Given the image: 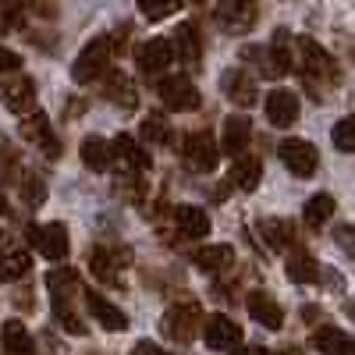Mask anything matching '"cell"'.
<instances>
[{"instance_id": "836d02e7", "label": "cell", "mask_w": 355, "mask_h": 355, "mask_svg": "<svg viewBox=\"0 0 355 355\" xmlns=\"http://www.w3.org/2000/svg\"><path fill=\"white\" fill-rule=\"evenodd\" d=\"M334 146L341 153H352V146H355V139H352V117H341V121L334 125Z\"/></svg>"}, {"instance_id": "30bf717a", "label": "cell", "mask_w": 355, "mask_h": 355, "mask_svg": "<svg viewBox=\"0 0 355 355\" xmlns=\"http://www.w3.org/2000/svg\"><path fill=\"white\" fill-rule=\"evenodd\" d=\"M0 96H4V103L15 110V114H28L36 107V85H33V78H11V82H4L0 85Z\"/></svg>"}, {"instance_id": "9a60e30c", "label": "cell", "mask_w": 355, "mask_h": 355, "mask_svg": "<svg viewBox=\"0 0 355 355\" xmlns=\"http://www.w3.org/2000/svg\"><path fill=\"white\" fill-rule=\"evenodd\" d=\"M128 263L125 252H114V249H93V256H89V270H93L100 281H110L117 284V274H121V266Z\"/></svg>"}, {"instance_id": "5bb4252c", "label": "cell", "mask_w": 355, "mask_h": 355, "mask_svg": "<svg viewBox=\"0 0 355 355\" xmlns=\"http://www.w3.org/2000/svg\"><path fill=\"white\" fill-rule=\"evenodd\" d=\"M214 15H217L224 33H245V28H252L256 8L252 4H217Z\"/></svg>"}, {"instance_id": "e575fe53", "label": "cell", "mask_w": 355, "mask_h": 355, "mask_svg": "<svg viewBox=\"0 0 355 355\" xmlns=\"http://www.w3.org/2000/svg\"><path fill=\"white\" fill-rule=\"evenodd\" d=\"M25 196H28V206H40V202L46 199V185L40 182L36 174H28V178H25Z\"/></svg>"}, {"instance_id": "8fae6325", "label": "cell", "mask_w": 355, "mask_h": 355, "mask_svg": "<svg viewBox=\"0 0 355 355\" xmlns=\"http://www.w3.org/2000/svg\"><path fill=\"white\" fill-rule=\"evenodd\" d=\"M245 309H249V316L256 320V323H263L266 331H277L281 323H284V313H281V306L270 299L266 291H252L249 299H245Z\"/></svg>"}, {"instance_id": "4316f807", "label": "cell", "mask_w": 355, "mask_h": 355, "mask_svg": "<svg viewBox=\"0 0 355 355\" xmlns=\"http://www.w3.org/2000/svg\"><path fill=\"white\" fill-rule=\"evenodd\" d=\"M171 53H178L185 64H199V33H196L192 25H189V28H185V25L178 28V36H174V43H171Z\"/></svg>"}, {"instance_id": "44dd1931", "label": "cell", "mask_w": 355, "mask_h": 355, "mask_svg": "<svg viewBox=\"0 0 355 355\" xmlns=\"http://www.w3.org/2000/svg\"><path fill=\"white\" fill-rule=\"evenodd\" d=\"M313 345L323 352V355H352V338L338 327H320L313 334Z\"/></svg>"}, {"instance_id": "2e32d148", "label": "cell", "mask_w": 355, "mask_h": 355, "mask_svg": "<svg viewBox=\"0 0 355 355\" xmlns=\"http://www.w3.org/2000/svg\"><path fill=\"white\" fill-rule=\"evenodd\" d=\"M110 157H117L125 167H132L135 174H142L146 167H150V153H146L142 146H139V139H132V135H117Z\"/></svg>"}, {"instance_id": "7c38bea8", "label": "cell", "mask_w": 355, "mask_h": 355, "mask_svg": "<svg viewBox=\"0 0 355 355\" xmlns=\"http://www.w3.org/2000/svg\"><path fill=\"white\" fill-rule=\"evenodd\" d=\"M85 306L93 309V316L103 323V331H125V327H128V316H125L121 309H117V306H110V302L103 299V295H100V291H93V288L85 291Z\"/></svg>"}, {"instance_id": "f35d334b", "label": "cell", "mask_w": 355, "mask_h": 355, "mask_svg": "<svg viewBox=\"0 0 355 355\" xmlns=\"http://www.w3.org/2000/svg\"><path fill=\"white\" fill-rule=\"evenodd\" d=\"M61 323H64V331H71V334H85V323H82L78 316H71V313H68Z\"/></svg>"}, {"instance_id": "4dcf8cb0", "label": "cell", "mask_w": 355, "mask_h": 355, "mask_svg": "<svg viewBox=\"0 0 355 355\" xmlns=\"http://www.w3.org/2000/svg\"><path fill=\"white\" fill-rule=\"evenodd\" d=\"M28 266H33V256H28V252L0 256V281H18L21 274H28Z\"/></svg>"}, {"instance_id": "b9f144b4", "label": "cell", "mask_w": 355, "mask_h": 355, "mask_svg": "<svg viewBox=\"0 0 355 355\" xmlns=\"http://www.w3.org/2000/svg\"><path fill=\"white\" fill-rule=\"evenodd\" d=\"M0 249H4V234H0Z\"/></svg>"}, {"instance_id": "484cf974", "label": "cell", "mask_w": 355, "mask_h": 355, "mask_svg": "<svg viewBox=\"0 0 355 355\" xmlns=\"http://www.w3.org/2000/svg\"><path fill=\"white\" fill-rule=\"evenodd\" d=\"M0 338H4V348H8L11 355H33V338H28L25 323L8 320V323H4V331H0Z\"/></svg>"}, {"instance_id": "8d00e7d4", "label": "cell", "mask_w": 355, "mask_h": 355, "mask_svg": "<svg viewBox=\"0 0 355 355\" xmlns=\"http://www.w3.org/2000/svg\"><path fill=\"white\" fill-rule=\"evenodd\" d=\"M15 68H21V53L0 46V71H15Z\"/></svg>"}, {"instance_id": "60d3db41", "label": "cell", "mask_w": 355, "mask_h": 355, "mask_svg": "<svg viewBox=\"0 0 355 355\" xmlns=\"http://www.w3.org/2000/svg\"><path fill=\"white\" fill-rule=\"evenodd\" d=\"M0 214H8V202L4 199H0Z\"/></svg>"}, {"instance_id": "d4e9b609", "label": "cell", "mask_w": 355, "mask_h": 355, "mask_svg": "<svg viewBox=\"0 0 355 355\" xmlns=\"http://www.w3.org/2000/svg\"><path fill=\"white\" fill-rule=\"evenodd\" d=\"M82 164L89 167V171H107L110 167V146L103 142V139H96V135H89L85 142H82Z\"/></svg>"}, {"instance_id": "ba28073f", "label": "cell", "mask_w": 355, "mask_h": 355, "mask_svg": "<svg viewBox=\"0 0 355 355\" xmlns=\"http://www.w3.org/2000/svg\"><path fill=\"white\" fill-rule=\"evenodd\" d=\"M266 117H270L274 128H291L299 121V100H295L288 89H274V93L266 96Z\"/></svg>"}, {"instance_id": "cb8c5ba5", "label": "cell", "mask_w": 355, "mask_h": 355, "mask_svg": "<svg viewBox=\"0 0 355 355\" xmlns=\"http://www.w3.org/2000/svg\"><path fill=\"white\" fill-rule=\"evenodd\" d=\"M259 174H263L259 160H252V157H239V160H234V167H231V185L252 192V189L259 185Z\"/></svg>"}, {"instance_id": "1f68e13d", "label": "cell", "mask_w": 355, "mask_h": 355, "mask_svg": "<svg viewBox=\"0 0 355 355\" xmlns=\"http://www.w3.org/2000/svg\"><path fill=\"white\" fill-rule=\"evenodd\" d=\"M259 231H263L266 245H274V249L288 245V239H291V231H288V224H284V220H263V224H259Z\"/></svg>"}, {"instance_id": "83f0119b", "label": "cell", "mask_w": 355, "mask_h": 355, "mask_svg": "<svg viewBox=\"0 0 355 355\" xmlns=\"http://www.w3.org/2000/svg\"><path fill=\"white\" fill-rule=\"evenodd\" d=\"M331 214H334V196H327V192L313 196V199L306 202V210H302V217H306V224H309V227L327 224V220H331Z\"/></svg>"}, {"instance_id": "e0dca14e", "label": "cell", "mask_w": 355, "mask_h": 355, "mask_svg": "<svg viewBox=\"0 0 355 355\" xmlns=\"http://www.w3.org/2000/svg\"><path fill=\"white\" fill-rule=\"evenodd\" d=\"M46 288H50V302H53V313L57 316H68V299L75 295V274L71 270H57L46 277Z\"/></svg>"}, {"instance_id": "52a82bcc", "label": "cell", "mask_w": 355, "mask_h": 355, "mask_svg": "<svg viewBox=\"0 0 355 355\" xmlns=\"http://www.w3.org/2000/svg\"><path fill=\"white\" fill-rule=\"evenodd\" d=\"M299 57H302V71H306L309 78H334L331 57H327V50H323L316 40L302 36V40H299Z\"/></svg>"}, {"instance_id": "f546056e", "label": "cell", "mask_w": 355, "mask_h": 355, "mask_svg": "<svg viewBox=\"0 0 355 355\" xmlns=\"http://www.w3.org/2000/svg\"><path fill=\"white\" fill-rule=\"evenodd\" d=\"M18 128H21L25 139H33V142H46L50 139V121H46L43 110H28L21 121H18Z\"/></svg>"}, {"instance_id": "277c9868", "label": "cell", "mask_w": 355, "mask_h": 355, "mask_svg": "<svg viewBox=\"0 0 355 355\" xmlns=\"http://www.w3.org/2000/svg\"><path fill=\"white\" fill-rule=\"evenodd\" d=\"M182 157H185V164H189L192 171H199V174L214 171V167H217V142H214V135H206V132L189 135L185 146H182Z\"/></svg>"}, {"instance_id": "9c48e42d", "label": "cell", "mask_w": 355, "mask_h": 355, "mask_svg": "<svg viewBox=\"0 0 355 355\" xmlns=\"http://www.w3.org/2000/svg\"><path fill=\"white\" fill-rule=\"evenodd\" d=\"M135 61H139V68H142V71L160 75V71L174 61V53H171V40H160V36L146 40V43L139 46V53H135Z\"/></svg>"}, {"instance_id": "ffe728a7", "label": "cell", "mask_w": 355, "mask_h": 355, "mask_svg": "<svg viewBox=\"0 0 355 355\" xmlns=\"http://www.w3.org/2000/svg\"><path fill=\"white\" fill-rule=\"evenodd\" d=\"M224 93L239 103V107H252L256 103V82L245 71H227L224 75Z\"/></svg>"}, {"instance_id": "f1b7e54d", "label": "cell", "mask_w": 355, "mask_h": 355, "mask_svg": "<svg viewBox=\"0 0 355 355\" xmlns=\"http://www.w3.org/2000/svg\"><path fill=\"white\" fill-rule=\"evenodd\" d=\"M107 96H110L117 107H125V110H135V103H139L135 89H132V82H128L125 75H110V82H107Z\"/></svg>"}, {"instance_id": "ab89813d", "label": "cell", "mask_w": 355, "mask_h": 355, "mask_svg": "<svg viewBox=\"0 0 355 355\" xmlns=\"http://www.w3.org/2000/svg\"><path fill=\"white\" fill-rule=\"evenodd\" d=\"M227 355H249V348H242V345H234V348H227Z\"/></svg>"}, {"instance_id": "8992f818", "label": "cell", "mask_w": 355, "mask_h": 355, "mask_svg": "<svg viewBox=\"0 0 355 355\" xmlns=\"http://www.w3.org/2000/svg\"><path fill=\"white\" fill-rule=\"evenodd\" d=\"M206 345H210V348H220V352H227V348H234V345H242V327H239V323H234L231 316L217 313V316L206 320Z\"/></svg>"}, {"instance_id": "3957f363", "label": "cell", "mask_w": 355, "mask_h": 355, "mask_svg": "<svg viewBox=\"0 0 355 355\" xmlns=\"http://www.w3.org/2000/svg\"><path fill=\"white\" fill-rule=\"evenodd\" d=\"M157 93H160V103L167 110H192L199 107V93H196V85L182 75H174V78H160L157 82Z\"/></svg>"}, {"instance_id": "7a4b0ae2", "label": "cell", "mask_w": 355, "mask_h": 355, "mask_svg": "<svg viewBox=\"0 0 355 355\" xmlns=\"http://www.w3.org/2000/svg\"><path fill=\"white\" fill-rule=\"evenodd\" d=\"M277 157H281V164H284L291 174H299V178L316 174V164H320L316 146L306 142V139H284L281 150H277Z\"/></svg>"}, {"instance_id": "4fadbf2b", "label": "cell", "mask_w": 355, "mask_h": 355, "mask_svg": "<svg viewBox=\"0 0 355 355\" xmlns=\"http://www.w3.org/2000/svg\"><path fill=\"white\" fill-rule=\"evenodd\" d=\"M196 306H174V309H167V316H164V331L174 338V341H192V334H196Z\"/></svg>"}, {"instance_id": "5b68a950", "label": "cell", "mask_w": 355, "mask_h": 355, "mask_svg": "<svg viewBox=\"0 0 355 355\" xmlns=\"http://www.w3.org/2000/svg\"><path fill=\"white\" fill-rule=\"evenodd\" d=\"M28 239H33V245H36L46 259L68 256V231H64V224H40V227L28 231Z\"/></svg>"}, {"instance_id": "d6a6232c", "label": "cell", "mask_w": 355, "mask_h": 355, "mask_svg": "<svg viewBox=\"0 0 355 355\" xmlns=\"http://www.w3.org/2000/svg\"><path fill=\"white\" fill-rule=\"evenodd\" d=\"M142 139H150V142H167V121H164V117L160 114H153V117H146V121H142V132H139Z\"/></svg>"}, {"instance_id": "d590c367", "label": "cell", "mask_w": 355, "mask_h": 355, "mask_svg": "<svg viewBox=\"0 0 355 355\" xmlns=\"http://www.w3.org/2000/svg\"><path fill=\"white\" fill-rule=\"evenodd\" d=\"M178 8H182V4H146V0L139 4V11H142L146 18H167V15H174Z\"/></svg>"}, {"instance_id": "7402d4cb", "label": "cell", "mask_w": 355, "mask_h": 355, "mask_svg": "<svg viewBox=\"0 0 355 355\" xmlns=\"http://www.w3.org/2000/svg\"><path fill=\"white\" fill-rule=\"evenodd\" d=\"M192 259H196L199 270H206V274H217V270H224V266H231L234 249H231V245H210V249H199Z\"/></svg>"}, {"instance_id": "603a6c76", "label": "cell", "mask_w": 355, "mask_h": 355, "mask_svg": "<svg viewBox=\"0 0 355 355\" xmlns=\"http://www.w3.org/2000/svg\"><path fill=\"white\" fill-rule=\"evenodd\" d=\"M288 277L295 284H313L320 277V263L309 256V252H291L288 256Z\"/></svg>"}, {"instance_id": "74e56055", "label": "cell", "mask_w": 355, "mask_h": 355, "mask_svg": "<svg viewBox=\"0 0 355 355\" xmlns=\"http://www.w3.org/2000/svg\"><path fill=\"white\" fill-rule=\"evenodd\" d=\"M132 355H167L157 341H139L135 348H132Z\"/></svg>"}, {"instance_id": "6da1fadb", "label": "cell", "mask_w": 355, "mask_h": 355, "mask_svg": "<svg viewBox=\"0 0 355 355\" xmlns=\"http://www.w3.org/2000/svg\"><path fill=\"white\" fill-rule=\"evenodd\" d=\"M110 50H114V40H107V36H100V40H89V43L82 46V53L75 57V64H71L75 82H96V78L107 71Z\"/></svg>"}, {"instance_id": "d6986e66", "label": "cell", "mask_w": 355, "mask_h": 355, "mask_svg": "<svg viewBox=\"0 0 355 355\" xmlns=\"http://www.w3.org/2000/svg\"><path fill=\"white\" fill-rule=\"evenodd\" d=\"M174 224L182 234L189 239H202V234H210V217H206L199 206H178L174 210Z\"/></svg>"}, {"instance_id": "ac0fdd59", "label": "cell", "mask_w": 355, "mask_h": 355, "mask_svg": "<svg viewBox=\"0 0 355 355\" xmlns=\"http://www.w3.org/2000/svg\"><path fill=\"white\" fill-rule=\"evenodd\" d=\"M249 135H252L249 117H245V114H231L227 121H224V132H220L224 150H227V153H242L245 146H249Z\"/></svg>"}]
</instances>
